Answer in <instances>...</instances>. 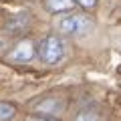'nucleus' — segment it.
Masks as SVG:
<instances>
[{"mask_svg":"<svg viewBox=\"0 0 121 121\" xmlns=\"http://www.w3.org/2000/svg\"><path fill=\"white\" fill-rule=\"evenodd\" d=\"M56 30L63 32V35L69 36H85L89 35L91 30L95 28V20L85 12H63L59 18H56Z\"/></svg>","mask_w":121,"mask_h":121,"instance_id":"obj_1","label":"nucleus"},{"mask_svg":"<svg viewBox=\"0 0 121 121\" xmlns=\"http://www.w3.org/2000/svg\"><path fill=\"white\" fill-rule=\"evenodd\" d=\"M36 56L43 60L44 65H56L65 56V43L59 36H44L36 48Z\"/></svg>","mask_w":121,"mask_h":121,"instance_id":"obj_2","label":"nucleus"},{"mask_svg":"<svg viewBox=\"0 0 121 121\" xmlns=\"http://www.w3.org/2000/svg\"><path fill=\"white\" fill-rule=\"evenodd\" d=\"M35 56H36V47L30 39L18 40L10 52V60H14V63H30Z\"/></svg>","mask_w":121,"mask_h":121,"instance_id":"obj_3","label":"nucleus"},{"mask_svg":"<svg viewBox=\"0 0 121 121\" xmlns=\"http://www.w3.org/2000/svg\"><path fill=\"white\" fill-rule=\"evenodd\" d=\"M35 109H36V113H44V115L52 117V115H59V113L63 111V103L56 101V99H44V101H40Z\"/></svg>","mask_w":121,"mask_h":121,"instance_id":"obj_4","label":"nucleus"},{"mask_svg":"<svg viewBox=\"0 0 121 121\" xmlns=\"http://www.w3.org/2000/svg\"><path fill=\"white\" fill-rule=\"evenodd\" d=\"M44 6H47L48 12L63 14L75 8V0H44Z\"/></svg>","mask_w":121,"mask_h":121,"instance_id":"obj_5","label":"nucleus"},{"mask_svg":"<svg viewBox=\"0 0 121 121\" xmlns=\"http://www.w3.org/2000/svg\"><path fill=\"white\" fill-rule=\"evenodd\" d=\"M75 121H103V117H101V113L97 111V109H81V111L77 113V117H75Z\"/></svg>","mask_w":121,"mask_h":121,"instance_id":"obj_6","label":"nucleus"},{"mask_svg":"<svg viewBox=\"0 0 121 121\" xmlns=\"http://www.w3.org/2000/svg\"><path fill=\"white\" fill-rule=\"evenodd\" d=\"M14 113H16L14 105H10V103H0V121H8V119H12Z\"/></svg>","mask_w":121,"mask_h":121,"instance_id":"obj_7","label":"nucleus"},{"mask_svg":"<svg viewBox=\"0 0 121 121\" xmlns=\"http://www.w3.org/2000/svg\"><path fill=\"white\" fill-rule=\"evenodd\" d=\"M75 4H79L81 8L89 10V8H93V6H97V0H75Z\"/></svg>","mask_w":121,"mask_h":121,"instance_id":"obj_8","label":"nucleus"},{"mask_svg":"<svg viewBox=\"0 0 121 121\" xmlns=\"http://www.w3.org/2000/svg\"><path fill=\"white\" fill-rule=\"evenodd\" d=\"M30 121H56V119H52V117H35V119H30Z\"/></svg>","mask_w":121,"mask_h":121,"instance_id":"obj_9","label":"nucleus"}]
</instances>
